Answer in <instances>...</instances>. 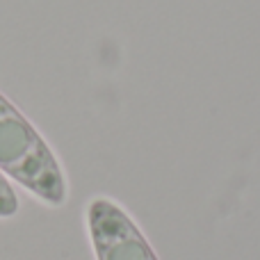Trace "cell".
Listing matches in <instances>:
<instances>
[{"label":"cell","instance_id":"6da1fadb","mask_svg":"<svg viewBox=\"0 0 260 260\" xmlns=\"http://www.w3.org/2000/svg\"><path fill=\"white\" fill-rule=\"evenodd\" d=\"M0 171L48 206L67 201V180L55 153L30 121L0 94Z\"/></svg>","mask_w":260,"mask_h":260},{"label":"cell","instance_id":"7a4b0ae2","mask_svg":"<svg viewBox=\"0 0 260 260\" xmlns=\"http://www.w3.org/2000/svg\"><path fill=\"white\" fill-rule=\"evenodd\" d=\"M91 244L99 260H157L126 212L110 199H94L87 208Z\"/></svg>","mask_w":260,"mask_h":260},{"label":"cell","instance_id":"3957f363","mask_svg":"<svg viewBox=\"0 0 260 260\" xmlns=\"http://www.w3.org/2000/svg\"><path fill=\"white\" fill-rule=\"evenodd\" d=\"M18 210V197L14 192L9 178L0 171V217H12Z\"/></svg>","mask_w":260,"mask_h":260}]
</instances>
